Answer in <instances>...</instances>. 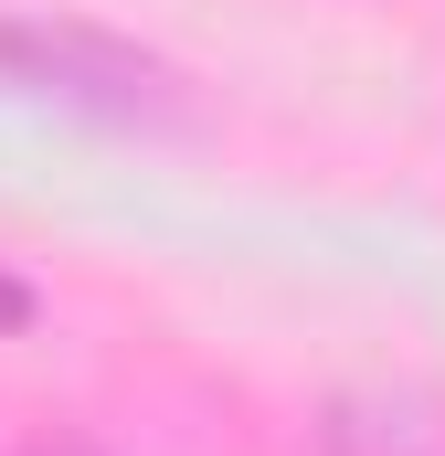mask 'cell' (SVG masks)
I'll list each match as a JSON object with an SVG mask.
<instances>
[{"mask_svg": "<svg viewBox=\"0 0 445 456\" xmlns=\"http://www.w3.org/2000/svg\"><path fill=\"white\" fill-rule=\"evenodd\" d=\"M0 86H21L43 107H75L96 127H191V86L159 53H138L107 21H64V11L0 21Z\"/></svg>", "mask_w": 445, "mask_h": 456, "instance_id": "cell-1", "label": "cell"}, {"mask_svg": "<svg viewBox=\"0 0 445 456\" xmlns=\"http://www.w3.org/2000/svg\"><path fill=\"white\" fill-rule=\"evenodd\" d=\"M319 456H445V403L403 382H339L319 403Z\"/></svg>", "mask_w": 445, "mask_h": 456, "instance_id": "cell-2", "label": "cell"}, {"mask_svg": "<svg viewBox=\"0 0 445 456\" xmlns=\"http://www.w3.org/2000/svg\"><path fill=\"white\" fill-rule=\"evenodd\" d=\"M32 319H43V297H32V287L0 265V340H11V330H32Z\"/></svg>", "mask_w": 445, "mask_h": 456, "instance_id": "cell-3", "label": "cell"}, {"mask_svg": "<svg viewBox=\"0 0 445 456\" xmlns=\"http://www.w3.org/2000/svg\"><path fill=\"white\" fill-rule=\"evenodd\" d=\"M21 456H107V446H85V436H43V446H21Z\"/></svg>", "mask_w": 445, "mask_h": 456, "instance_id": "cell-4", "label": "cell"}]
</instances>
